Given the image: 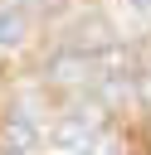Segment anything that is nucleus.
Segmentation results:
<instances>
[{
  "label": "nucleus",
  "instance_id": "nucleus-1",
  "mask_svg": "<svg viewBox=\"0 0 151 155\" xmlns=\"http://www.w3.org/2000/svg\"><path fill=\"white\" fill-rule=\"evenodd\" d=\"M97 136H102V131H97V121H93L88 111L63 116V121H54V126L44 131V140H49L54 150H63V155H88V145H93Z\"/></svg>",
  "mask_w": 151,
  "mask_h": 155
},
{
  "label": "nucleus",
  "instance_id": "nucleus-2",
  "mask_svg": "<svg viewBox=\"0 0 151 155\" xmlns=\"http://www.w3.org/2000/svg\"><path fill=\"white\" fill-rule=\"evenodd\" d=\"M44 73H49L54 82H78V78H93L97 63H93L88 48H73V44H68V48H58V53L44 63Z\"/></svg>",
  "mask_w": 151,
  "mask_h": 155
},
{
  "label": "nucleus",
  "instance_id": "nucleus-3",
  "mask_svg": "<svg viewBox=\"0 0 151 155\" xmlns=\"http://www.w3.org/2000/svg\"><path fill=\"white\" fill-rule=\"evenodd\" d=\"M29 39V15L15 5V10H0V53H10V48H19Z\"/></svg>",
  "mask_w": 151,
  "mask_h": 155
},
{
  "label": "nucleus",
  "instance_id": "nucleus-4",
  "mask_svg": "<svg viewBox=\"0 0 151 155\" xmlns=\"http://www.w3.org/2000/svg\"><path fill=\"white\" fill-rule=\"evenodd\" d=\"M132 10H136V15L146 19V24H151V0H132Z\"/></svg>",
  "mask_w": 151,
  "mask_h": 155
}]
</instances>
